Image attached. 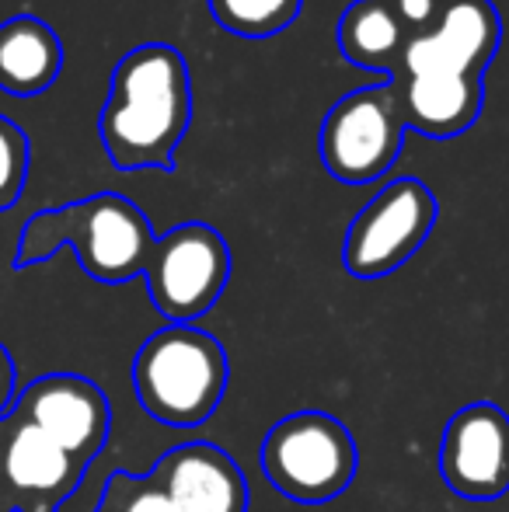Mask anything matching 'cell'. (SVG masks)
Masks as SVG:
<instances>
[{"mask_svg":"<svg viewBox=\"0 0 509 512\" xmlns=\"http://www.w3.org/2000/svg\"><path fill=\"white\" fill-rule=\"evenodd\" d=\"M192 122L189 63L168 42L129 49L109 77L98 136L119 171H171Z\"/></svg>","mask_w":509,"mask_h":512,"instance_id":"1","label":"cell"},{"mask_svg":"<svg viewBox=\"0 0 509 512\" xmlns=\"http://www.w3.org/2000/svg\"><path fill=\"white\" fill-rule=\"evenodd\" d=\"M154 244L157 234L140 206L116 192H98L67 206L39 209L25 220L14 248V269L49 262L60 248H70L91 279L119 286L147 272Z\"/></svg>","mask_w":509,"mask_h":512,"instance_id":"2","label":"cell"},{"mask_svg":"<svg viewBox=\"0 0 509 512\" xmlns=\"http://www.w3.org/2000/svg\"><path fill=\"white\" fill-rule=\"evenodd\" d=\"M136 405L168 429H199L220 408L231 384V359L210 331L164 324L133 356Z\"/></svg>","mask_w":509,"mask_h":512,"instance_id":"3","label":"cell"},{"mask_svg":"<svg viewBox=\"0 0 509 512\" xmlns=\"http://www.w3.org/2000/svg\"><path fill=\"white\" fill-rule=\"evenodd\" d=\"M262 471L283 499L321 506L349 492L360 450L342 418L328 411H293L262 439Z\"/></svg>","mask_w":509,"mask_h":512,"instance_id":"4","label":"cell"},{"mask_svg":"<svg viewBox=\"0 0 509 512\" xmlns=\"http://www.w3.org/2000/svg\"><path fill=\"white\" fill-rule=\"evenodd\" d=\"M408 122L394 81L356 88L328 108L321 122V164L342 185H370L394 168Z\"/></svg>","mask_w":509,"mask_h":512,"instance_id":"5","label":"cell"},{"mask_svg":"<svg viewBox=\"0 0 509 512\" xmlns=\"http://www.w3.org/2000/svg\"><path fill=\"white\" fill-rule=\"evenodd\" d=\"M147 279L150 304L168 324H196L231 283V248L210 223H178L157 237Z\"/></svg>","mask_w":509,"mask_h":512,"instance_id":"6","label":"cell"},{"mask_svg":"<svg viewBox=\"0 0 509 512\" xmlns=\"http://www.w3.org/2000/svg\"><path fill=\"white\" fill-rule=\"evenodd\" d=\"M436 196L419 178L387 182L353 216L342 244V265L353 279H384L398 272L436 227Z\"/></svg>","mask_w":509,"mask_h":512,"instance_id":"7","label":"cell"},{"mask_svg":"<svg viewBox=\"0 0 509 512\" xmlns=\"http://www.w3.org/2000/svg\"><path fill=\"white\" fill-rule=\"evenodd\" d=\"M84 471L88 464L70 457L32 422L14 411L0 418V492L14 512H60L81 488Z\"/></svg>","mask_w":509,"mask_h":512,"instance_id":"8","label":"cell"},{"mask_svg":"<svg viewBox=\"0 0 509 512\" xmlns=\"http://www.w3.org/2000/svg\"><path fill=\"white\" fill-rule=\"evenodd\" d=\"M440 478L468 502H492L509 492V415L475 401L447 418L440 436Z\"/></svg>","mask_w":509,"mask_h":512,"instance_id":"9","label":"cell"},{"mask_svg":"<svg viewBox=\"0 0 509 512\" xmlns=\"http://www.w3.org/2000/svg\"><path fill=\"white\" fill-rule=\"evenodd\" d=\"M14 415L60 443L70 457L91 464L109 443L112 408L105 391L81 373H46L18 391Z\"/></svg>","mask_w":509,"mask_h":512,"instance_id":"10","label":"cell"},{"mask_svg":"<svg viewBox=\"0 0 509 512\" xmlns=\"http://www.w3.org/2000/svg\"><path fill=\"white\" fill-rule=\"evenodd\" d=\"M503 42V21L492 0H447L429 35L405 42L401 70H443L482 77ZM394 74V77H398Z\"/></svg>","mask_w":509,"mask_h":512,"instance_id":"11","label":"cell"},{"mask_svg":"<svg viewBox=\"0 0 509 512\" xmlns=\"http://www.w3.org/2000/svg\"><path fill=\"white\" fill-rule=\"evenodd\" d=\"M178 512H248V481L238 460L213 443H182L150 467Z\"/></svg>","mask_w":509,"mask_h":512,"instance_id":"12","label":"cell"},{"mask_svg":"<svg viewBox=\"0 0 509 512\" xmlns=\"http://www.w3.org/2000/svg\"><path fill=\"white\" fill-rule=\"evenodd\" d=\"M391 81L398 88L408 129H419L429 140H454L468 133L485 108V84L475 74L401 70Z\"/></svg>","mask_w":509,"mask_h":512,"instance_id":"13","label":"cell"},{"mask_svg":"<svg viewBox=\"0 0 509 512\" xmlns=\"http://www.w3.org/2000/svg\"><path fill=\"white\" fill-rule=\"evenodd\" d=\"M63 42L35 14H14L0 25V88L14 98H35L56 84Z\"/></svg>","mask_w":509,"mask_h":512,"instance_id":"14","label":"cell"},{"mask_svg":"<svg viewBox=\"0 0 509 512\" xmlns=\"http://www.w3.org/2000/svg\"><path fill=\"white\" fill-rule=\"evenodd\" d=\"M339 53L346 56L353 67L374 70V74L394 77L401 67V53H405V32L394 21L387 0H353L342 11L339 28Z\"/></svg>","mask_w":509,"mask_h":512,"instance_id":"15","label":"cell"},{"mask_svg":"<svg viewBox=\"0 0 509 512\" xmlns=\"http://www.w3.org/2000/svg\"><path fill=\"white\" fill-rule=\"evenodd\" d=\"M224 32L238 39H272L300 18L304 0H206Z\"/></svg>","mask_w":509,"mask_h":512,"instance_id":"16","label":"cell"},{"mask_svg":"<svg viewBox=\"0 0 509 512\" xmlns=\"http://www.w3.org/2000/svg\"><path fill=\"white\" fill-rule=\"evenodd\" d=\"M95 512H178L154 474L112 471L102 485Z\"/></svg>","mask_w":509,"mask_h":512,"instance_id":"17","label":"cell"},{"mask_svg":"<svg viewBox=\"0 0 509 512\" xmlns=\"http://www.w3.org/2000/svg\"><path fill=\"white\" fill-rule=\"evenodd\" d=\"M28 178V136L18 122L0 115V213L11 209L25 192Z\"/></svg>","mask_w":509,"mask_h":512,"instance_id":"18","label":"cell"},{"mask_svg":"<svg viewBox=\"0 0 509 512\" xmlns=\"http://www.w3.org/2000/svg\"><path fill=\"white\" fill-rule=\"evenodd\" d=\"M387 7H391L405 39H419V35H429L436 28L447 0H387Z\"/></svg>","mask_w":509,"mask_h":512,"instance_id":"19","label":"cell"},{"mask_svg":"<svg viewBox=\"0 0 509 512\" xmlns=\"http://www.w3.org/2000/svg\"><path fill=\"white\" fill-rule=\"evenodd\" d=\"M14 401H18V366L7 345L0 342V418L14 408Z\"/></svg>","mask_w":509,"mask_h":512,"instance_id":"20","label":"cell"},{"mask_svg":"<svg viewBox=\"0 0 509 512\" xmlns=\"http://www.w3.org/2000/svg\"><path fill=\"white\" fill-rule=\"evenodd\" d=\"M0 512H14V509H11V502H7V495H4V492H0Z\"/></svg>","mask_w":509,"mask_h":512,"instance_id":"21","label":"cell"}]
</instances>
